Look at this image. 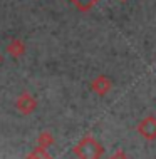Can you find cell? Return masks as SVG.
Masks as SVG:
<instances>
[{
    "label": "cell",
    "mask_w": 156,
    "mask_h": 159,
    "mask_svg": "<svg viewBox=\"0 0 156 159\" xmlns=\"http://www.w3.org/2000/svg\"><path fill=\"white\" fill-rule=\"evenodd\" d=\"M72 152L77 156V159H101L104 154V148L92 136H84L72 148Z\"/></svg>",
    "instance_id": "1"
},
{
    "label": "cell",
    "mask_w": 156,
    "mask_h": 159,
    "mask_svg": "<svg viewBox=\"0 0 156 159\" xmlns=\"http://www.w3.org/2000/svg\"><path fill=\"white\" fill-rule=\"evenodd\" d=\"M15 109L19 111L22 116L32 114L34 111L37 109V99L34 97L30 92L24 91L19 97H17V101H15Z\"/></svg>",
    "instance_id": "2"
},
{
    "label": "cell",
    "mask_w": 156,
    "mask_h": 159,
    "mask_svg": "<svg viewBox=\"0 0 156 159\" xmlns=\"http://www.w3.org/2000/svg\"><path fill=\"white\" fill-rule=\"evenodd\" d=\"M138 134L146 141H156V117L154 116H146L138 124Z\"/></svg>",
    "instance_id": "3"
},
{
    "label": "cell",
    "mask_w": 156,
    "mask_h": 159,
    "mask_svg": "<svg viewBox=\"0 0 156 159\" xmlns=\"http://www.w3.org/2000/svg\"><path fill=\"white\" fill-rule=\"evenodd\" d=\"M91 89H92V92H96L97 96H106V94H109V91L112 89V80L107 75H97L96 79L91 82Z\"/></svg>",
    "instance_id": "4"
},
{
    "label": "cell",
    "mask_w": 156,
    "mask_h": 159,
    "mask_svg": "<svg viewBox=\"0 0 156 159\" xmlns=\"http://www.w3.org/2000/svg\"><path fill=\"white\" fill-rule=\"evenodd\" d=\"M25 50H27V47H25L24 40H20V39H12V40L8 42V45H7V54L10 55V57H14V59L22 57V55L25 54Z\"/></svg>",
    "instance_id": "5"
},
{
    "label": "cell",
    "mask_w": 156,
    "mask_h": 159,
    "mask_svg": "<svg viewBox=\"0 0 156 159\" xmlns=\"http://www.w3.org/2000/svg\"><path fill=\"white\" fill-rule=\"evenodd\" d=\"M52 144H54V136H52V132L50 131H42L37 137V146L42 149H47V148H50Z\"/></svg>",
    "instance_id": "6"
},
{
    "label": "cell",
    "mask_w": 156,
    "mask_h": 159,
    "mask_svg": "<svg viewBox=\"0 0 156 159\" xmlns=\"http://www.w3.org/2000/svg\"><path fill=\"white\" fill-rule=\"evenodd\" d=\"M71 2L77 7V10H81V12H89L91 8H92V7L99 2V0H71Z\"/></svg>",
    "instance_id": "7"
},
{
    "label": "cell",
    "mask_w": 156,
    "mask_h": 159,
    "mask_svg": "<svg viewBox=\"0 0 156 159\" xmlns=\"http://www.w3.org/2000/svg\"><path fill=\"white\" fill-rule=\"evenodd\" d=\"M25 159H54V157L47 152V149H42V148L37 146L32 152H29L27 156H25Z\"/></svg>",
    "instance_id": "8"
},
{
    "label": "cell",
    "mask_w": 156,
    "mask_h": 159,
    "mask_svg": "<svg viewBox=\"0 0 156 159\" xmlns=\"http://www.w3.org/2000/svg\"><path fill=\"white\" fill-rule=\"evenodd\" d=\"M109 159H129V157L126 156V152H124V151H121V149H119V151H116V152L112 154V156H111Z\"/></svg>",
    "instance_id": "9"
},
{
    "label": "cell",
    "mask_w": 156,
    "mask_h": 159,
    "mask_svg": "<svg viewBox=\"0 0 156 159\" xmlns=\"http://www.w3.org/2000/svg\"><path fill=\"white\" fill-rule=\"evenodd\" d=\"M0 62H2V55H0Z\"/></svg>",
    "instance_id": "10"
},
{
    "label": "cell",
    "mask_w": 156,
    "mask_h": 159,
    "mask_svg": "<svg viewBox=\"0 0 156 159\" xmlns=\"http://www.w3.org/2000/svg\"><path fill=\"white\" fill-rule=\"evenodd\" d=\"M121 2H126V0H121Z\"/></svg>",
    "instance_id": "11"
}]
</instances>
